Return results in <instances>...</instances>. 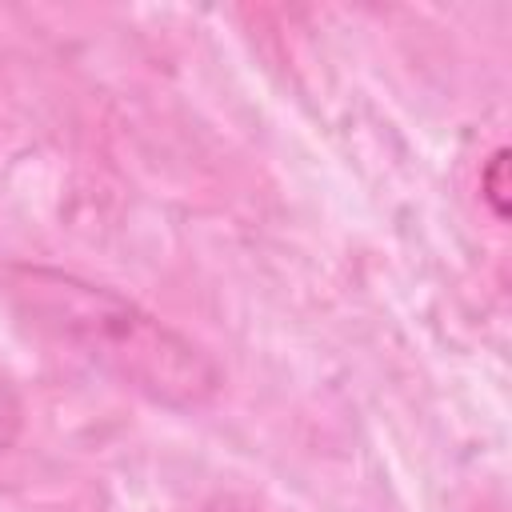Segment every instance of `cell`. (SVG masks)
Instances as JSON below:
<instances>
[{"mask_svg": "<svg viewBox=\"0 0 512 512\" xmlns=\"http://www.w3.org/2000/svg\"><path fill=\"white\" fill-rule=\"evenodd\" d=\"M0 292L44 340L160 408L196 412L224 388L220 364L192 336L108 284L16 260L0 268Z\"/></svg>", "mask_w": 512, "mask_h": 512, "instance_id": "1", "label": "cell"}, {"mask_svg": "<svg viewBox=\"0 0 512 512\" xmlns=\"http://www.w3.org/2000/svg\"><path fill=\"white\" fill-rule=\"evenodd\" d=\"M20 428H24V408H20V400H16L12 384H8V376L0 372V452L16 444Z\"/></svg>", "mask_w": 512, "mask_h": 512, "instance_id": "2", "label": "cell"}, {"mask_svg": "<svg viewBox=\"0 0 512 512\" xmlns=\"http://www.w3.org/2000/svg\"><path fill=\"white\" fill-rule=\"evenodd\" d=\"M504 168H508V152L496 148L488 160V172H484V196H488L496 216H504Z\"/></svg>", "mask_w": 512, "mask_h": 512, "instance_id": "3", "label": "cell"}, {"mask_svg": "<svg viewBox=\"0 0 512 512\" xmlns=\"http://www.w3.org/2000/svg\"><path fill=\"white\" fill-rule=\"evenodd\" d=\"M200 512H264L256 500H248V496H240V492H220V496H212Z\"/></svg>", "mask_w": 512, "mask_h": 512, "instance_id": "4", "label": "cell"}]
</instances>
